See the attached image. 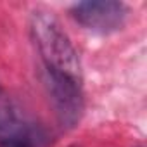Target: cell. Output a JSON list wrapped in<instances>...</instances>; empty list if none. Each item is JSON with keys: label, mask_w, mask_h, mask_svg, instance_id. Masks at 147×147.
Listing matches in <instances>:
<instances>
[{"label": "cell", "mask_w": 147, "mask_h": 147, "mask_svg": "<svg viewBox=\"0 0 147 147\" xmlns=\"http://www.w3.org/2000/svg\"><path fill=\"white\" fill-rule=\"evenodd\" d=\"M31 33L59 121L73 128L83 114V73L78 52L52 12L36 11L31 18Z\"/></svg>", "instance_id": "1"}, {"label": "cell", "mask_w": 147, "mask_h": 147, "mask_svg": "<svg viewBox=\"0 0 147 147\" xmlns=\"http://www.w3.org/2000/svg\"><path fill=\"white\" fill-rule=\"evenodd\" d=\"M73 16L90 31L113 33L125 24L128 7L118 0H88L73 7Z\"/></svg>", "instance_id": "2"}, {"label": "cell", "mask_w": 147, "mask_h": 147, "mask_svg": "<svg viewBox=\"0 0 147 147\" xmlns=\"http://www.w3.org/2000/svg\"><path fill=\"white\" fill-rule=\"evenodd\" d=\"M45 135L18 107L0 102V147H42Z\"/></svg>", "instance_id": "3"}, {"label": "cell", "mask_w": 147, "mask_h": 147, "mask_svg": "<svg viewBox=\"0 0 147 147\" xmlns=\"http://www.w3.org/2000/svg\"><path fill=\"white\" fill-rule=\"evenodd\" d=\"M71 147H78V145H71Z\"/></svg>", "instance_id": "4"}]
</instances>
